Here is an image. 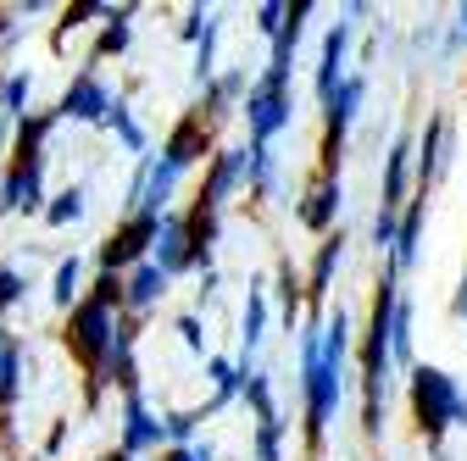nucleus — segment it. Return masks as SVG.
<instances>
[{
  "mask_svg": "<svg viewBox=\"0 0 467 461\" xmlns=\"http://www.w3.org/2000/svg\"><path fill=\"white\" fill-rule=\"evenodd\" d=\"M106 123H111L117 134H123V139H129V150H145V134L134 128V118H129V111H123V106H111V111H106Z\"/></svg>",
  "mask_w": 467,
  "mask_h": 461,
  "instance_id": "nucleus-29",
  "label": "nucleus"
},
{
  "mask_svg": "<svg viewBox=\"0 0 467 461\" xmlns=\"http://www.w3.org/2000/svg\"><path fill=\"white\" fill-rule=\"evenodd\" d=\"M395 228H400V217L379 206V217H373V245H379V256H389V251H395Z\"/></svg>",
  "mask_w": 467,
  "mask_h": 461,
  "instance_id": "nucleus-28",
  "label": "nucleus"
},
{
  "mask_svg": "<svg viewBox=\"0 0 467 461\" xmlns=\"http://www.w3.org/2000/svg\"><path fill=\"white\" fill-rule=\"evenodd\" d=\"M240 339H245V367L240 373H251L256 344L267 339V290H262V283H251V301H245V317H240Z\"/></svg>",
  "mask_w": 467,
  "mask_h": 461,
  "instance_id": "nucleus-16",
  "label": "nucleus"
},
{
  "mask_svg": "<svg viewBox=\"0 0 467 461\" xmlns=\"http://www.w3.org/2000/svg\"><path fill=\"white\" fill-rule=\"evenodd\" d=\"M345 261V234H323L317 245V261H312V301L328 295V283H334V267Z\"/></svg>",
  "mask_w": 467,
  "mask_h": 461,
  "instance_id": "nucleus-18",
  "label": "nucleus"
},
{
  "mask_svg": "<svg viewBox=\"0 0 467 461\" xmlns=\"http://www.w3.org/2000/svg\"><path fill=\"white\" fill-rule=\"evenodd\" d=\"M412 417L429 445H440L451 428H467V394L440 367H412Z\"/></svg>",
  "mask_w": 467,
  "mask_h": 461,
  "instance_id": "nucleus-3",
  "label": "nucleus"
},
{
  "mask_svg": "<svg viewBox=\"0 0 467 461\" xmlns=\"http://www.w3.org/2000/svg\"><path fill=\"white\" fill-rule=\"evenodd\" d=\"M245 167H251V150H223L217 167H212V179H206V190H201V200L206 206H223L234 190L245 184Z\"/></svg>",
  "mask_w": 467,
  "mask_h": 461,
  "instance_id": "nucleus-13",
  "label": "nucleus"
},
{
  "mask_svg": "<svg viewBox=\"0 0 467 461\" xmlns=\"http://www.w3.org/2000/svg\"><path fill=\"white\" fill-rule=\"evenodd\" d=\"M434 461H451V456H434Z\"/></svg>",
  "mask_w": 467,
  "mask_h": 461,
  "instance_id": "nucleus-42",
  "label": "nucleus"
},
{
  "mask_svg": "<svg viewBox=\"0 0 467 461\" xmlns=\"http://www.w3.org/2000/svg\"><path fill=\"white\" fill-rule=\"evenodd\" d=\"M451 312H456V317L467 323V272H462V290H456V301H451Z\"/></svg>",
  "mask_w": 467,
  "mask_h": 461,
  "instance_id": "nucleus-36",
  "label": "nucleus"
},
{
  "mask_svg": "<svg viewBox=\"0 0 467 461\" xmlns=\"http://www.w3.org/2000/svg\"><path fill=\"white\" fill-rule=\"evenodd\" d=\"M412 150H418V139L412 134H400L395 145H389V156H384V211H400V200H406V184H412Z\"/></svg>",
  "mask_w": 467,
  "mask_h": 461,
  "instance_id": "nucleus-10",
  "label": "nucleus"
},
{
  "mask_svg": "<svg viewBox=\"0 0 467 461\" xmlns=\"http://www.w3.org/2000/svg\"><path fill=\"white\" fill-rule=\"evenodd\" d=\"M156 228H161V217H150V211H134L117 234L106 240V251H100V261H106V272H117V267H129V261H140L150 245H156Z\"/></svg>",
  "mask_w": 467,
  "mask_h": 461,
  "instance_id": "nucleus-6",
  "label": "nucleus"
},
{
  "mask_svg": "<svg viewBox=\"0 0 467 461\" xmlns=\"http://www.w3.org/2000/svg\"><path fill=\"white\" fill-rule=\"evenodd\" d=\"M345 351H350V317L345 306L328 312V323L301 328V394H306V439L323 445L339 400H345Z\"/></svg>",
  "mask_w": 467,
  "mask_h": 461,
  "instance_id": "nucleus-1",
  "label": "nucleus"
},
{
  "mask_svg": "<svg viewBox=\"0 0 467 461\" xmlns=\"http://www.w3.org/2000/svg\"><path fill=\"white\" fill-rule=\"evenodd\" d=\"M67 339H73V351L84 356V362H106L111 356V339H117V323H111V312L106 306H95V301H84L78 312H73V328H67Z\"/></svg>",
  "mask_w": 467,
  "mask_h": 461,
  "instance_id": "nucleus-5",
  "label": "nucleus"
},
{
  "mask_svg": "<svg viewBox=\"0 0 467 461\" xmlns=\"http://www.w3.org/2000/svg\"><path fill=\"white\" fill-rule=\"evenodd\" d=\"M423 217H429V195H418L412 206H406V217H400V228H395V251H389V267H395V272L418 261V240H423Z\"/></svg>",
  "mask_w": 467,
  "mask_h": 461,
  "instance_id": "nucleus-14",
  "label": "nucleus"
},
{
  "mask_svg": "<svg viewBox=\"0 0 467 461\" xmlns=\"http://www.w3.org/2000/svg\"><path fill=\"white\" fill-rule=\"evenodd\" d=\"M106 461H129V456H106Z\"/></svg>",
  "mask_w": 467,
  "mask_h": 461,
  "instance_id": "nucleus-40",
  "label": "nucleus"
},
{
  "mask_svg": "<svg viewBox=\"0 0 467 461\" xmlns=\"http://www.w3.org/2000/svg\"><path fill=\"white\" fill-rule=\"evenodd\" d=\"M161 428H167L172 439H190V434H195V417H184V412H179V417H167Z\"/></svg>",
  "mask_w": 467,
  "mask_h": 461,
  "instance_id": "nucleus-33",
  "label": "nucleus"
},
{
  "mask_svg": "<svg viewBox=\"0 0 467 461\" xmlns=\"http://www.w3.org/2000/svg\"><path fill=\"white\" fill-rule=\"evenodd\" d=\"M339 206H345V190H339V179H323L306 190V200H301V222L312 228V234H334V217H339Z\"/></svg>",
  "mask_w": 467,
  "mask_h": 461,
  "instance_id": "nucleus-9",
  "label": "nucleus"
},
{
  "mask_svg": "<svg viewBox=\"0 0 467 461\" xmlns=\"http://www.w3.org/2000/svg\"><path fill=\"white\" fill-rule=\"evenodd\" d=\"M123 45H129V23L117 17V23L106 28V39H100V56H106V50H123Z\"/></svg>",
  "mask_w": 467,
  "mask_h": 461,
  "instance_id": "nucleus-32",
  "label": "nucleus"
},
{
  "mask_svg": "<svg viewBox=\"0 0 467 461\" xmlns=\"http://www.w3.org/2000/svg\"><path fill=\"white\" fill-rule=\"evenodd\" d=\"M456 17H462V39H467V6H462V12H456Z\"/></svg>",
  "mask_w": 467,
  "mask_h": 461,
  "instance_id": "nucleus-39",
  "label": "nucleus"
},
{
  "mask_svg": "<svg viewBox=\"0 0 467 461\" xmlns=\"http://www.w3.org/2000/svg\"><path fill=\"white\" fill-rule=\"evenodd\" d=\"M156 439H161V428L150 423L145 400L129 394V406H123V445H129V450H145V445H156Z\"/></svg>",
  "mask_w": 467,
  "mask_h": 461,
  "instance_id": "nucleus-19",
  "label": "nucleus"
},
{
  "mask_svg": "<svg viewBox=\"0 0 467 461\" xmlns=\"http://www.w3.org/2000/svg\"><path fill=\"white\" fill-rule=\"evenodd\" d=\"M179 333H184L190 351H206V339H201V323H195V317H184V323H179Z\"/></svg>",
  "mask_w": 467,
  "mask_h": 461,
  "instance_id": "nucleus-34",
  "label": "nucleus"
},
{
  "mask_svg": "<svg viewBox=\"0 0 467 461\" xmlns=\"http://www.w3.org/2000/svg\"><path fill=\"white\" fill-rule=\"evenodd\" d=\"M245 123H251V139L256 145H267V139H278L284 128H289V118H296V100H289V89H262V84H251V95H245Z\"/></svg>",
  "mask_w": 467,
  "mask_h": 461,
  "instance_id": "nucleus-4",
  "label": "nucleus"
},
{
  "mask_svg": "<svg viewBox=\"0 0 467 461\" xmlns=\"http://www.w3.org/2000/svg\"><path fill=\"white\" fill-rule=\"evenodd\" d=\"M111 111V95H106V84L95 78V73H84L67 95H62V118H78V123H100Z\"/></svg>",
  "mask_w": 467,
  "mask_h": 461,
  "instance_id": "nucleus-12",
  "label": "nucleus"
},
{
  "mask_svg": "<svg viewBox=\"0 0 467 461\" xmlns=\"http://www.w3.org/2000/svg\"><path fill=\"white\" fill-rule=\"evenodd\" d=\"M73 290H78V261H62L56 267V301L73 306Z\"/></svg>",
  "mask_w": 467,
  "mask_h": 461,
  "instance_id": "nucleus-31",
  "label": "nucleus"
},
{
  "mask_svg": "<svg viewBox=\"0 0 467 461\" xmlns=\"http://www.w3.org/2000/svg\"><path fill=\"white\" fill-rule=\"evenodd\" d=\"M17 290H23L17 272H0V306H12V301H17Z\"/></svg>",
  "mask_w": 467,
  "mask_h": 461,
  "instance_id": "nucleus-35",
  "label": "nucleus"
},
{
  "mask_svg": "<svg viewBox=\"0 0 467 461\" xmlns=\"http://www.w3.org/2000/svg\"><path fill=\"white\" fill-rule=\"evenodd\" d=\"M350 28L357 23H334L323 34V62H317V95L328 100L339 84H345V50H350Z\"/></svg>",
  "mask_w": 467,
  "mask_h": 461,
  "instance_id": "nucleus-11",
  "label": "nucleus"
},
{
  "mask_svg": "<svg viewBox=\"0 0 467 461\" xmlns=\"http://www.w3.org/2000/svg\"><path fill=\"white\" fill-rule=\"evenodd\" d=\"M206 373H212V384H217L212 406H228V400L240 394V367H234V362H223V356H212V362H206Z\"/></svg>",
  "mask_w": 467,
  "mask_h": 461,
  "instance_id": "nucleus-24",
  "label": "nucleus"
},
{
  "mask_svg": "<svg viewBox=\"0 0 467 461\" xmlns=\"http://www.w3.org/2000/svg\"><path fill=\"white\" fill-rule=\"evenodd\" d=\"M278 28H284V6H278V0H273V6H256V34L273 45L278 39Z\"/></svg>",
  "mask_w": 467,
  "mask_h": 461,
  "instance_id": "nucleus-30",
  "label": "nucleus"
},
{
  "mask_svg": "<svg viewBox=\"0 0 467 461\" xmlns=\"http://www.w3.org/2000/svg\"><path fill=\"white\" fill-rule=\"evenodd\" d=\"M50 222H78L84 217V190H67V195H56V206L45 211Z\"/></svg>",
  "mask_w": 467,
  "mask_h": 461,
  "instance_id": "nucleus-26",
  "label": "nucleus"
},
{
  "mask_svg": "<svg viewBox=\"0 0 467 461\" xmlns=\"http://www.w3.org/2000/svg\"><path fill=\"white\" fill-rule=\"evenodd\" d=\"M23 95H28V84H23V78H17V84H12V89H6V106H12V111H17V106H23Z\"/></svg>",
  "mask_w": 467,
  "mask_h": 461,
  "instance_id": "nucleus-37",
  "label": "nucleus"
},
{
  "mask_svg": "<svg viewBox=\"0 0 467 461\" xmlns=\"http://www.w3.org/2000/svg\"><path fill=\"white\" fill-rule=\"evenodd\" d=\"M150 251H156V256H150V267H161V278L195 267V251H190V222L167 211V217H161V228H156V245H150Z\"/></svg>",
  "mask_w": 467,
  "mask_h": 461,
  "instance_id": "nucleus-8",
  "label": "nucleus"
},
{
  "mask_svg": "<svg viewBox=\"0 0 467 461\" xmlns=\"http://www.w3.org/2000/svg\"><path fill=\"white\" fill-rule=\"evenodd\" d=\"M240 394L256 406V417L262 423H273L278 417V406H273V384H267V373H240Z\"/></svg>",
  "mask_w": 467,
  "mask_h": 461,
  "instance_id": "nucleus-22",
  "label": "nucleus"
},
{
  "mask_svg": "<svg viewBox=\"0 0 467 461\" xmlns=\"http://www.w3.org/2000/svg\"><path fill=\"white\" fill-rule=\"evenodd\" d=\"M161 295H167V278H161V267H150V261L129 278V290H123V301H129V306H156Z\"/></svg>",
  "mask_w": 467,
  "mask_h": 461,
  "instance_id": "nucleus-20",
  "label": "nucleus"
},
{
  "mask_svg": "<svg viewBox=\"0 0 467 461\" xmlns=\"http://www.w3.org/2000/svg\"><path fill=\"white\" fill-rule=\"evenodd\" d=\"M245 184L256 195H278V156L267 145H251V167H245Z\"/></svg>",
  "mask_w": 467,
  "mask_h": 461,
  "instance_id": "nucleus-21",
  "label": "nucleus"
},
{
  "mask_svg": "<svg viewBox=\"0 0 467 461\" xmlns=\"http://www.w3.org/2000/svg\"><path fill=\"white\" fill-rule=\"evenodd\" d=\"M278 445H284V423L278 417L273 423H256V461H278L284 456Z\"/></svg>",
  "mask_w": 467,
  "mask_h": 461,
  "instance_id": "nucleus-25",
  "label": "nucleus"
},
{
  "mask_svg": "<svg viewBox=\"0 0 467 461\" xmlns=\"http://www.w3.org/2000/svg\"><path fill=\"white\" fill-rule=\"evenodd\" d=\"M278 306H284V323L296 328V312H301V278H296V261H278Z\"/></svg>",
  "mask_w": 467,
  "mask_h": 461,
  "instance_id": "nucleus-23",
  "label": "nucleus"
},
{
  "mask_svg": "<svg viewBox=\"0 0 467 461\" xmlns=\"http://www.w3.org/2000/svg\"><path fill=\"white\" fill-rule=\"evenodd\" d=\"M362 95H368V78H362V73H350V78L323 100V106H328V179H339V172H334V161H339V139L350 134V123H357Z\"/></svg>",
  "mask_w": 467,
  "mask_h": 461,
  "instance_id": "nucleus-7",
  "label": "nucleus"
},
{
  "mask_svg": "<svg viewBox=\"0 0 467 461\" xmlns=\"http://www.w3.org/2000/svg\"><path fill=\"white\" fill-rule=\"evenodd\" d=\"M0 351H6V333H0Z\"/></svg>",
  "mask_w": 467,
  "mask_h": 461,
  "instance_id": "nucleus-41",
  "label": "nucleus"
},
{
  "mask_svg": "<svg viewBox=\"0 0 467 461\" xmlns=\"http://www.w3.org/2000/svg\"><path fill=\"white\" fill-rule=\"evenodd\" d=\"M17 367H23L17 344H6V351H0V400H12V394H17Z\"/></svg>",
  "mask_w": 467,
  "mask_h": 461,
  "instance_id": "nucleus-27",
  "label": "nucleus"
},
{
  "mask_svg": "<svg viewBox=\"0 0 467 461\" xmlns=\"http://www.w3.org/2000/svg\"><path fill=\"white\" fill-rule=\"evenodd\" d=\"M445 118H429L423 123V134H418V150H412V161H418V184H423V195H429V184L440 179V167H445Z\"/></svg>",
  "mask_w": 467,
  "mask_h": 461,
  "instance_id": "nucleus-15",
  "label": "nucleus"
},
{
  "mask_svg": "<svg viewBox=\"0 0 467 461\" xmlns=\"http://www.w3.org/2000/svg\"><path fill=\"white\" fill-rule=\"evenodd\" d=\"M389 367H412V301H395V317H389Z\"/></svg>",
  "mask_w": 467,
  "mask_h": 461,
  "instance_id": "nucleus-17",
  "label": "nucleus"
},
{
  "mask_svg": "<svg viewBox=\"0 0 467 461\" xmlns=\"http://www.w3.org/2000/svg\"><path fill=\"white\" fill-rule=\"evenodd\" d=\"M395 301H400V283H395V267L384 261V278H379V295H373V317H368V356H362V378H368V439L384 434V389H389V317H395Z\"/></svg>",
  "mask_w": 467,
  "mask_h": 461,
  "instance_id": "nucleus-2",
  "label": "nucleus"
},
{
  "mask_svg": "<svg viewBox=\"0 0 467 461\" xmlns=\"http://www.w3.org/2000/svg\"><path fill=\"white\" fill-rule=\"evenodd\" d=\"M161 461H195V456H190V450H167Z\"/></svg>",
  "mask_w": 467,
  "mask_h": 461,
  "instance_id": "nucleus-38",
  "label": "nucleus"
}]
</instances>
